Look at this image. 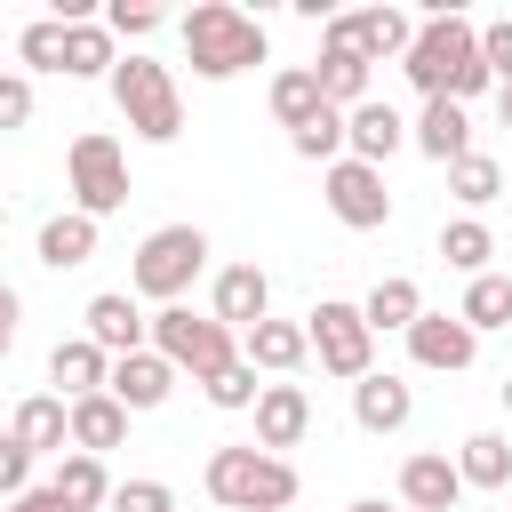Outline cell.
Masks as SVG:
<instances>
[{
	"instance_id": "cell-46",
	"label": "cell",
	"mask_w": 512,
	"mask_h": 512,
	"mask_svg": "<svg viewBox=\"0 0 512 512\" xmlns=\"http://www.w3.org/2000/svg\"><path fill=\"white\" fill-rule=\"evenodd\" d=\"M0 232H8V200H0Z\"/></svg>"
},
{
	"instance_id": "cell-23",
	"label": "cell",
	"mask_w": 512,
	"mask_h": 512,
	"mask_svg": "<svg viewBox=\"0 0 512 512\" xmlns=\"http://www.w3.org/2000/svg\"><path fill=\"white\" fill-rule=\"evenodd\" d=\"M344 32H352V48H360L368 64H384V56H408L416 16H400V8H360V16H344Z\"/></svg>"
},
{
	"instance_id": "cell-4",
	"label": "cell",
	"mask_w": 512,
	"mask_h": 512,
	"mask_svg": "<svg viewBox=\"0 0 512 512\" xmlns=\"http://www.w3.org/2000/svg\"><path fill=\"white\" fill-rule=\"evenodd\" d=\"M112 104H120V120H128L144 144H176V136H184L176 72L152 64V56H120V64H112Z\"/></svg>"
},
{
	"instance_id": "cell-1",
	"label": "cell",
	"mask_w": 512,
	"mask_h": 512,
	"mask_svg": "<svg viewBox=\"0 0 512 512\" xmlns=\"http://www.w3.org/2000/svg\"><path fill=\"white\" fill-rule=\"evenodd\" d=\"M400 72H408L424 96H456V104L496 80V72L480 64V24H464L456 8H424V24H416V40H408Z\"/></svg>"
},
{
	"instance_id": "cell-32",
	"label": "cell",
	"mask_w": 512,
	"mask_h": 512,
	"mask_svg": "<svg viewBox=\"0 0 512 512\" xmlns=\"http://www.w3.org/2000/svg\"><path fill=\"white\" fill-rule=\"evenodd\" d=\"M440 256L456 264V272H488V256H496V240H488V224L480 216H456V224H440Z\"/></svg>"
},
{
	"instance_id": "cell-40",
	"label": "cell",
	"mask_w": 512,
	"mask_h": 512,
	"mask_svg": "<svg viewBox=\"0 0 512 512\" xmlns=\"http://www.w3.org/2000/svg\"><path fill=\"white\" fill-rule=\"evenodd\" d=\"M480 64H488L496 80H512V16H496V24H480Z\"/></svg>"
},
{
	"instance_id": "cell-15",
	"label": "cell",
	"mask_w": 512,
	"mask_h": 512,
	"mask_svg": "<svg viewBox=\"0 0 512 512\" xmlns=\"http://www.w3.org/2000/svg\"><path fill=\"white\" fill-rule=\"evenodd\" d=\"M216 320H224L232 336H248L256 320H272V280H264L256 264H224V272H216Z\"/></svg>"
},
{
	"instance_id": "cell-27",
	"label": "cell",
	"mask_w": 512,
	"mask_h": 512,
	"mask_svg": "<svg viewBox=\"0 0 512 512\" xmlns=\"http://www.w3.org/2000/svg\"><path fill=\"white\" fill-rule=\"evenodd\" d=\"M360 312H368V328H400V336H408V328L424 320V288L392 272V280H376V288H368V304H360Z\"/></svg>"
},
{
	"instance_id": "cell-34",
	"label": "cell",
	"mask_w": 512,
	"mask_h": 512,
	"mask_svg": "<svg viewBox=\"0 0 512 512\" xmlns=\"http://www.w3.org/2000/svg\"><path fill=\"white\" fill-rule=\"evenodd\" d=\"M448 192H456V200H464V208H488V200H496V192H504V168H496V160H488V152H464V160H456V168H448Z\"/></svg>"
},
{
	"instance_id": "cell-17",
	"label": "cell",
	"mask_w": 512,
	"mask_h": 512,
	"mask_svg": "<svg viewBox=\"0 0 512 512\" xmlns=\"http://www.w3.org/2000/svg\"><path fill=\"white\" fill-rule=\"evenodd\" d=\"M48 384H56V400H88V392L112 384V352H96L88 336H64L48 352Z\"/></svg>"
},
{
	"instance_id": "cell-45",
	"label": "cell",
	"mask_w": 512,
	"mask_h": 512,
	"mask_svg": "<svg viewBox=\"0 0 512 512\" xmlns=\"http://www.w3.org/2000/svg\"><path fill=\"white\" fill-rule=\"evenodd\" d=\"M352 512H384V496H360V504H352Z\"/></svg>"
},
{
	"instance_id": "cell-11",
	"label": "cell",
	"mask_w": 512,
	"mask_h": 512,
	"mask_svg": "<svg viewBox=\"0 0 512 512\" xmlns=\"http://www.w3.org/2000/svg\"><path fill=\"white\" fill-rule=\"evenodd\" d=\"M88 344L96 352H112V360H128V352H152V320L136 312V296L128 288H104V296H88Z\"/></svg>"
},
{
	"instance_id": "cell-42",
	"label": "cell",
	"mask_w": 512,
	"mask_h": 512,
	"mask_svg": "<svg viewBox=\"0 0 512 512\" xmlns=\"http://www.w3.org/2000/svg\"><path fill=\"white\" fill-rule=\"evenodd\" d=\"M16 320H24V296H16L8 280H0V360L16 352Z\"/></svg>"
},
{
	"instance_id": "cell-35",
	"label": "cell",
	"mask_w": 512,
	"mask_h": 512,
	"mask_svg": "<svg viewBox=\"0 0 512 512\" xmlns=\"http://www.w3.org/2000/svg\"><path fill=\"white\" fill-rule=\"evenodd\" d=\"M16 56H24L32 72H64V24H56V16H40V24H24V40H16Z\"/></svg>"
},
{
	"instance_id": "cell-12",
	"label": "cell",
	"mask_w": 512,
	"mask_h": 512,
	"mask_svg": "<svg viewBox=\"0 0 512 512\" xmlns=\"http://www.w3.org/2000/svg\"><path fill=\"white\" fill-rule=\"evenodd\" d=\"M408 360H416V368H432V376H456V368H472V360H480V336H472L456 312H424V320L408 328Z\"/></svg>"
},
{
	"instance_id": "cell-29",
	"label": "cell",
	"mask_w": 512,
	"mask_h": 512,
	"mask_svg": "<svg viewBox=\"0 0 512 512\" xmlns=\"http://www.w3.org/2000/svg\"><path fill=\"white\" fill-rule=\"evenodd\" d=\"M456 320H464L472 336H480V328H512V272H480V280L464 288Z\"/></svg>"
},
{
	"instance_id": "cell-13",
	"label": "cell",
	"mask_w": 512,
	"mask_h": 512,
	"mask_svg": "<svg viewBox=\"0 0 512 512\" xmlns=\"http://www.w3.org/2000/svg\"><path fill=\"white\" fill-rule=\"evenodd\" d=\"M408 144H416L424 160L456 168V160L472 152V120H464V104H456V96H424V112L408 120Z\"/></svg>"
},
{
	"instance_id": "cell-20",
	"label": "cell",
	"mask_w": 512,
	"mask_h": 512,
	"mask_svg": "<svg viewBox=\"0 0 512 512\" xmlns=\"http://www.w3.org/2000/svg\"><path fill=\"white\" fill-rule=\"evenodd\" d=\"M312 432V400H304V384H264V400H256V448L272 456V448H296Z\"/></svg>"
},
{
	"instance_id": "cell-9",
	"label": "cell",
	"mask_w": 512,
	"mask_h": 512,
	"mask_svg": "<svg viewBox=\"0 0 512 512\" xmlns=\"http://www.w3.org/2000/svg\"><path fill=\"white\" fill-rule=\"evenodd\" d=\"M320 192H328V216H336V224H352V232H376V224H392L384 168H368V160H352V152L328 168V184H320Z\"/></svg>"
},
{
	"instance_id": "cell-7",
	"label": "cell",
	"mask_w": 512,
	"mask_h": 512,
	"mask_svg": "<svg viewBox=\"0 0 512 512\" xmlns=\"http://www.w3.org/2000/svg\"><path fill=\"white\" fill-rule=\"evenodd\" d=\"M304 336H312L320 368H328V376H344V384H360V376L376 368V328H368V312H360V304L320 296V304L304 312Z\"/></svg>"
},
{
	"instance_id": "cell-26",
	"label": "cell",
	"mask_w": 512,
	"mask_h": 512,
	"mask_svg": "<svg viewBox=\"0 0 512 512\" xmlns=\"http://www.w3.org/2000/svg\"><path fill=\"white\" fill-rule=\"evenodd\" d=\"M48 488L72 504V512H96V504H112V472H104V456H56V472H48Z\"/></svg>"
},
{
	"instance_id": "cell-39",
	"label": "cell",
	"mask_w": 512,
	"mask_h": 512,
	"mask_svg": "<svg viewBox=\"0 0 512 512\" xmlns=\"http://www.w3.org/2000/svg\"><path fill=\"white\" fill-rule=\"evenodd\" d=\"M104 32H112V40H144V32H160V8H128V0H112V8H104Z\"/></svg>"
},
{
	"instance_id": "cell-18",
	"label": "cell",
	"mask_w": 512,
	"mask_h": 512,
	"mask_svg": "<svg viewBox=\"0 0 512 512\" xmlns=\"http://www.w3.org/2000/svg\"><path fill=\"white\" fill-rule=\"evenodd\" d=\"M128 416H144V408H160L168 392H176V368L160 360V352H128V360H112V384H104Z\"/></svg>"
},
{
	"instance_id": "cell-37",
	"label": "cell",
	"mask_w": 512,
	"mask_h": 512,
	"mask_svg": "<svg viewBox=\"0 0 512 512\" xmlns=\"http://www.w3.org/2000/svg\"><path fill=\"white\" fill-rule=\"evenodd\" d=\"M112 512H176V496H168V480H120Z\"/></svg>"
},
{
	"instance_id": "cell-3",
	"label": "cell",
	"mask_w": 512,
	"mask_h": 512,
	"mask_svg": "<svg viewBox=\"0 0 512 512\" xmlns=\"http://www.w3.org/2000/svg\"><path fill=\"white\" fill-rule=\"evenodd\" d=\"M208 496L224 512H288L296 504V464L264 448H208Z\"/></svg>"
},
{
	"instance_id": "cell-28",
	"label": "cell",
	"mask_w": 512,
	"mask_h": 512,
	"mask_svg": "<svg viewBox=\"0 0 512 512\" xmlns=\"http://www.w3.org/2000/svg\"><path fill=\"white\" fill-rule=\"evenodd\" d=\"M456 472H464V488H504L512 480V440L504 432H472L456 448Z\"/></svg>"
},
{
	"instance_id": "cell-22",
	"label": "cell",
	"mask_w": 512,
	"mask_h": 512,
	"mask_svg": "<svg viewBox=\"0 0 512 512\" xmlns=\"http://www.w3.org/2000/svg\"><path fill=\"white\" fill-rule=\"evenodd\" d=\"M240 360H248V368H272V376H288V368H304V360H312V336H304L296 320H256V328L240 336Z\"/></svg>"
},
{
	"instance_id": "cell-33",
	"label": "cell",
	"mask_w": 512,
	"mask_h": 512,
	"mask_svg": "<svg viewBox=\"0 0 512 512\" xmlns=\"http://www.w3.org/2000/svg\"><path fill=\"white\" fill-rule=\"evenodd\" d=\"M288 144H296V160H328V168H336V160H344V112L320 104L304 128H288Z\"/></svg>"
},
{
	"instance_id": "cell-31",
	"label": "cell",
	"mask_w": 512,
	"mask_h": 512,
	"mask_svg": "<svg viewBox=\"0 0 512 512\" xmlns=\"http://www.w3.org/2000/svg\"><path fill=\"white\" fill-rule=\"evenodd\" d=\"M120 56H112V32L104 24H64V72L72 80H96V72H112Z\"/></svg>"
},
{
	"instance_id": "cell-2",
	"label": "cell",
	"mask_w": 512,
	"mask_h": 512,
	"mask_svg": "<svg viewBox=\"0 0 512 512\" xmlns=\"http://www.w3.org/2000/svg\"><path fill=\"white\" fill-rule=\"evenodd\" d=\"M264 24L248 16V8H232V0H200L192 16H184V56H192V72L200 80H232V72H248V64H264Z\"/></svg>"
},
{
	"instance_id": "cell-25",
	"label": "cell",
	"mask_w": 512,
	"mask_h": 512,
	"mask_svg": "<svg viewBox=\"0 0 512 512\" xmlns=\"http://www.w3.org/2000/svg\"><path fill=\"white\" fill-rule=\"evenodd\" d=\"M88 256H96V216L64 208V216L40 224V264H48V272H72V264H88Z\"/></svg>"
},
{
	"instance_id": "cell-6",
	"label": "cell",
	"mask_w": 512,
	"mask_h": 512,
	"mask_svg": "<svg viewBox=\"0 0 512 512\" xmlns=\"http://www.w3.org/2000/svg\"><path fill=\"white\" fill-rule=\"evenodd\" d=\"M152 352H160V360H168L176 376L192 368L200 384H208L216 368H232V360H240L232 328H224L216 312H184V304H160V312H152Z\"/></svg>"
},
{
	"instance_id": "cell-43",
	"label": "cell",
	"mask_w": 512,
	"mask_h": 512,
	"mask_svg": "<svg viewBox=\"0 0 512 512\" xmlns=\"http://www.w3.org/2000/svg\"><path fill=\"white\" fill-rule=\"evenodd\" d=\"M8 512H72L56 488H24V496H8Z\"/></svg>"
},
{
	"instance_id": "cell-30",
	"label": "cell",
	"mask_w": 512,
	"mask_h": 512,
	"mask_svg": "<svg viewBox=\"0 0 512 512\" xmlns=\"http://www.w3.org/2000/svg\"><path fill=\"white\" fill-rule=\"evenodd\" d=\"M320 104H328V96H320V72H312V64H288V72L272 80V120H280V128H304Z\"/></svg>"
},
{
	"instance_id": "cell-10",
	"label": "cell",
	"mask_w": 512,
	"mask_h": 512,
	"mask_svg": "<svg viewBox=\"0 0 512 512\" xmlns=\"http://www.w3.org/2000/svg\"><path fill=\"white\" fill-rule=\"evenodd\" d=\"M320 96L336 104V112H352V104H368V56L352 48V32H344V16H328L320 24Z\"/></svg>"
},
{
	"instance_id": "cell-38",
	"label": "cell",
	"mask_w": 512,
	"mask_h": 512,
	"mask_svg": "<svg viewBox=\"0 0 512 512\" xmlns=\"http://www.w3.org/2000/svg\"><path fill=\"white\" fill-rule=\"evenodd\" d=\"M32 488V448L16 432H0V496H24Z\"/></svg>"
},
{
	"instance_id": "cell-24",
	"label": "cell",
	"mask_w": 512,
	"mask_h": 512,
	"mask_svg": "<svg viewBox=\"0 0 512 512\" xmlns=\"http://www.w3.org/2000/svg\"><path fill=\"white\" fill-rule=\"evenodd\" d=\"M120 440H128V408H120L112 392L72 400V448H80V456H104V448H120Z\"/></svg>"
},
{
	"instance_id": "cell-36",
	"label": "cell",
	"mask_w": 512,
	"mask_h": 512,
	"mask_svg": "<svg viewBox=\"0 0 512 512\" xmlns=\"http://www.w3.org/2000/svg\"><path fill=\"white\" fill-rule=\"evenodd\" d=\"M200 392H208L216 408H256V400H264V384H256V368H248V360H232V368H216V376H208Z\"/></svg>"
},
{
	"instance_id": "cell-19",
	"label": "cell",
	"mask_w": 512,
	"mask_h": 512,
	"mask_svg": "<svg viewBox=\"0 0 512 512\" xmlns=\"http://www.w3.org/2000/svg\"><path fill=\"white\" fill-rule=\"evenodd\" d=\"M352 416H360V432H400V424L416 416V392H408L392 368H368V376L352 384Z\"/></svg>"
},
{
	"instance_id": "cell-44",
	"label": "cell",
	"mask_w": 512,
	"mask_h": 512,
	"mask_svg": "<svg viewBox=\"0 0 512 512\" xmlns=\"http://www.w3.org/2000/svg\"><path fill=\"white\" fill-rule=\"evenodd\" d=\"M496 112H504V128H512V80H504V88H496Z\"/></svg>"
},
{
	"instance_id": "cell-8",
	"label": "cell",
	"mask_w": 512,
	"mask_h": 512,
	"mask_svg": "<svg viewBox=\"0 0 512 512\" xmlns=\"http://www.w3.org/2000/svg\"><path fill=\"white\" fill-rule=\"evenodd\" d=\"M64 168H72V200H80V216H96V224H104L112 208H128V152H120L104 128L72 136Z\"/></svg>"
},
{
	"instance_id": "cell-5",
	"label": "cell",
	"mask_w": 512,
	"mask_h": 512,
	"mask_svg": "<svg viewBox=\"0 0 512 512\" xmlns=\"http://www.w3.org/2000/svg\"><path fill=\"white\" fill-rule=\"evenodd\" d=\"M200 264H208V232H200V224H160V232H144L128 280H136V296H152V304H184V288L200 280Z\"/></svg>"
},
{
	"instance_id": "cell-16",
	"label": "cell",
	"mask_w": 512,
	"mask_h": 512,
	"mask_svg": "<svg viewBox=\"0 0 512 512\" xmlns=\"http://www.w3.org/2000/svg\"><path fill=\"white\" fill-rule=\"evenodd\" d=\"M400 496H408V512H456V496H464L456 456H440V448L408 456V464H400Z\"/></svg>"
},
{
	"instance_id": "cell-21",
	"label": "cell",
	"mask_w": 512,
	"mask_h": 512,
	"mask_svg": "<svg viewBox=\"0 0 512 512\" xmlns=\"http://www.w3.org/2000/svg\"><path fill=\"white\" fill-rule=\"evenodd\" d=\"M32 456H64L72 448V400H56V392H32V400H16V424H8Z\"/></svg>"
},
{
	"instance_id": "cell-14",
	"label": "cell",
	"mask_w": 512,
	"mask_h": 512,
	"mask_svg": "<svg viewBox=\"0 0 512 512\" xmlns=\"http://www.w3.org/2000/svg\"><path fill=\"white\" fill-rule=\"evenodd\" d=\"M400 144H408V120H400L384 96H368V104H352V112H344V152H352V160L384 168Z\"/></svg>"
},
{
	"instance_id": "cell-41",
	"label": "cell",
	"mask_w": 512,
	"mask_h": 512,
	"mask_svg": "<svg viewBox=\"0 0 512 512\" xmlns=\"http://www.w3.org/2000/svg\"><path fill=\"white\" fill-rule=\"evenodd\" d=\"M24 120H32V80L0 72V136H8V128H24Z\"/></svg>"
},
{
	"instance_id": "cell-47",
	"label": "cell",
	"mask_w": 512,
	"mask_h": 512,
	"mask_svg": "<svg viewBox=\"0 0 512 512\" xmlns=\"http://www.w3.org/2000/svg\"><path fill=\"white\" fill-rule=\"evenodd\" d=\"M504 408H512V376H504Z\"/></svg>"
}]
</instances>
